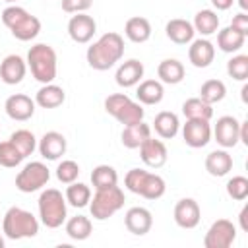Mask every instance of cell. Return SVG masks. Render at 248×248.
<instances>
[{
  "mask_svg": "<svg viewBox=\"0 0 248 248\" xmlns=\"http://www.w3.org/2000/svg\"><path fill=\"white\" fill-rule=\"evenodd\" d=\"M25 157L19 153V149L8 140V141H0V167L6 169H14L17 167Z\"/></svg>",
  "mask_w": 248,
  "mask_h": 248,
  "instance_id": "74e56055",
  "label": "cell"
},
{
  "mask_svg": "<svg viewBox=\"0 0 248 248\" xmlns=\"http://www.w3.org/2000/svg\"><path fill=\"white\" fill-rule=\"evenodd\" d=\"M227 194L229 198L236 202H244L248 198V178L246 176H232L227 182Z\"/></svg>",
  "mask_w": 248,
  "mask_h": 248,
  "instance_id": "60d3db41",
  "label": "cell"
},
{
  "mask_svg": "<svg viewBox=\"0 0 248 248\" xmlns=\"http://www.w3.org/2000/svg\"><path fill=\"white\" fill-rule=\"evenodd\" d=\"M136 97L140 105H159L165 97V87L159 79H143L138 83Z\"/></svg>",
  "mask_w": 248,
  "mask_h": 248,
  "instance_id": "7402d4cb",
  "label": "cell"
},
{
  "mask_svg": "<svg viewBox=\"0 0 248 248\" xmlns=\"http://www.w3.org/2000/svg\"><path fill=\"white\" fill-rule=\"evenodd\" d=\"M64 101H66V93L56 83H45L35 95V105H39L41 108H56Z\"/></svg>",
  "mask_w": 248,
  "mask_h": 248,
  "instance_id": "484cf974",
  "label": "cell"
},
{
  "mask_svg": "<svg viewBox=\"0 0 248 248\" xmlns=\"http://www.w3.org/2000/svg\"><path fill=\"white\" fill-rule=\"evenodd\" d=\"M149 136H151V126L141 120V122L130 124V126H124V130H122V134H120V140H122V145H124V147H128V149H138Z\"/></svg>",
  "mask_w": 248,
  "mask_h": 248,
  "instance_id": "d4e9b609",
  "label": "cell"
},
{
  "mask_svg": "<svg viewBox=\"0 0 248 248\" xmlns=\"http://www.w3.org/2000/svg\"><path fill=\"white\" fill-rule=\"evenodd\" d=\"M238 132H240V122L234 118V116H221L217 118L213 130H211V136L215 138V141L223 147V149H229V147H234L238 143Z\"/></svg>",
  "mask_w": 248,
  "mask_h": 248,
  "instance_id": "8fae6325",
  "label": "cell"
},
{
  "mask_svg": "<svg viewBox=\"0 0 248 248\" xmlns=\"http://www.w3.org/2000/svg\"><path fill=\"white\" fill-rule=\"evenodd\" d=\"M215 58V46L207 39H194L188 48V60L196 68H207Z\"/></svg>",
  "mask_w": 248,
  "mask_h": 248,
  "instance_id": "ffe728a7",
  "label": "cell"
},
{
  "mask_svg": "<svg viewBox=\"0 0 248 248\" xmlns=\"http://www.w3.org/2000/svg\"><path fill=\"white\" fill-rule=\"evenodd\" d=\"M93 6V0H62V10L66 14H81Z\"/></svg>",
  "mask_w": 248,
  "mask_h": 248,
  "instance_id": "7bdbcfd3",
  "label": "cell"
},
{
  "mask_svg": "<svg viewBox=\"0 0 248 248\" xmlns=\"http://www.w3.org/2000/svg\"><path fill=\"white\" fill-rule=\"evenodd\" d=\"M12 35L17 39V41H33L39 33H41V19L37 16H31L27 14L17 25H14L12 29Z\"/></svg>",
  "mask_w": 248,
  "mask_h": 248,
  "instance_id": "f546056e",
  "label": "cell"
},
{
  "mask_svg": "<svg viewBox=\"0 0 248 248\" xmlns=\"http://www.w3.org/2000/svg\"><path fill=\"white\" fill-rule=\"evenodd\" d=\"M182 138L188 147L200 149L205 147L211 141V124L209 120H200V118H186L182 124Z\"/></svg>",
  "mask_w": 248,
  "mask_h": 248,
  "instance_id": "30bf717a",
  "label": "cell"
},
{
  "mask_svg": "<svg viewBox=\"0 0 248 248\" xmlns=\"http://www.w3.org/2000/svg\"><path fill=\"white\" fill-rule=\"evenodd\" d=\"M238 6L242 8V12H246L248 10V0H238Z\"/></svg>",
  "mask_w": 248,
  "mask_h": 248,
  "instance_id": "681fc988",
  "label": "cell"
},
{
  "mask_svg": "<svg viewBox=\"0 0 248 248\" xmlns=\"http://www.w3.org/2000/svg\"><path fill=\"white\" fill-rule=\"evenodd\" d=\"M91 184L95 190H103V188H110L118 184V172L114 167L110 165H97L91 172Z\"/></svg>",
  "mask_w": 248,
  "mask_h": 248,
  "instance_id": "836d02e7",
  "label": "cell"
},
{
  "mask_svg": "<svg viewBox=\"0 0 248 248\" xmlns=\"http://www.w3.org/2000/svg\"><path fill=\"white\" fill-rule=\"evenodd\" d=\"M124 225L126 229L136 234V236H143L151 231L153 227V215L147 207H141V205H136V207H130L124 215Z\"/></svg>",
  "mask_w": 248,
  "mask_h": 248,
  "instance_id": "2e32d148",
  "label": "cell"
},
{
  "mask_svg": "<svg viewBox=\"0 0 248 248\" xmlns=\"http://www.w3.org/2000/svg\"><path fill=\"white\" fill-rule=\"evenodd\" d=\"M192 25H194V31L200 33V35H203V37L213 35L219 29V16L213 10H200L194 16Z\"/></svg>",
  "mask_w": 248,
  "mask_h": 248,
  "instance_id": "f1b7e54d",
  "label": "cell"
},
{
  "mask_svg": "<svg viewBox=\"0 0 248 248\" xmlns=\"http://www.w3.org/2000/svg\"><path fill=\"white\" fill-rule=\"evenodd\" d=\"M205 170L211 176L221 178L232 170V157L227 149H215L205 157Z\"/></svg>",
  "mask_w": 248,
  "mask_h": 248,
  "instance_id": "603a6c76",
  "label": "cell"
},
{
  "mask_svg": "<svg viewBox=\"0 0 248 248\" xmlns=\"http://www.w3.org/2000/svg\"><path fill=\"white\" fill-rule=\"evenodd\" d=\"M124 184L132 194H138L145 200H159L167 190L163 176L143 169H130L124 176Z\"/></svg>",
  "mask_w": 248,
  "mask_h": 248,
  "instance_id": "5b68a950",
  "label": "cell"
},
{
  "mask_svg": "<svg viewBox=\"0 0 248 248\" xmlns=\"http://www.w3.org/2000/svg\"><path fill=\"white\" fill-rule=\"evenodd\" d=\"M64 198H66V203H70L72 207H85L89 205V200H91V188L83 182H70Z\"/></svg>",
  "mask_w": 248,
  "mask_h": 248,
  "instance_id": "e575fe53",
  "label": "cell"
},
{
  "mask_svg": "<svg viewBox=\"0 0 248 248\" xmlns=\"http://www.w3.org/2000/svg\"><path fill=\"white\" fill-rule=\"evenodd\" d=\"M182 114L186 118H200V120H211L213 116V105L202 101L200 97L186 99L182 103Z\"/></svg>",
  "mask_w": 248,
  "mask_h": 248,
  "instance_id": "d6a6232c",
  "label": "cell"
},
{
  "mask_svg": "<svg viewBox=\"0 0 248 248\" xmlns=\"http://www.w3.org/2000/svg\"><path fill=\"white\" fill-rule=\"evenodd\" d=\"M105 110L116 118L120 124L124 126H130V124H136V122H141L143 120V108L138 101H132L128 95L124 93H112L105 99Z\"/></svg>",
  "mask_w": 248,
  "mask_h": 248,
  "instance_id": "52a82bcc",
  "label": "cell"
},
{
  "mask_svg": "<svg viewBox=\"0 0 248 248\" xmlns=\"http://www.w3.org/2000/svg\"><path fill=\"white\" fill-rule=\"evenodd\" d=\"M50 180V170L45 163L41 161H31L27 163L16 176V188L23 194H31L41 190L43 186H46V182Z\"/></svg>",
  "mask_w": 248,
  "mask_h": 248,
  "instance_id": "ba28073f",
  "label": "cell"
},
{
  "mask_svg": "<svg viewBox=\"0 0 248 248\" xmlns=\"http://www.w3.org/2000/svg\"><path fill=\"white\" fill-rule=\"evenodd\" d=\"M124 202H126V198L118 184L110 186V188L95 190L93 198L89 200L91 217L97 221H107L108 217H112L116 211H120L124 207Z\"/></svg>",
  "mask_w": 248,
  "mask_h": 248,
  "instance_id": "8992f818",
  "label": "cell"
},
{
  "mask_svg": "<svg viewBox=\"0 0 248 248\" xmlns=\"http://www.w3.org/2000/svg\"><path fill=\"white\" fill-rule=\"evenodd\" d=\"M225 95H227V85L221 79H207L200 87V99L209 103V105H215V103L223 101Z\"/></svg>",
  "mask_w": 248,
  "mask_h": 248,
  "instance_id": "d590c367",
  "label": "cell"
},
{
  "mask_svg": "<svg viewBox=\"0 0 248 248\" xmlns=\"http://www.w3.org/2000/svg\"><path fill=\"white\" fill-rule=\"evenodd\" d=\"M238 141L240 143H244V145H248V120H244V122H240V132H238Z\"/></svg>",
  "mask_w": 248,
  "mask_h": 248,
  "instance_id": "bcb514c9",
  "label": "cell"
},
{
  "mask_svg": "<svg viewBox=\"0 0 248 248\" xmlns=\"http://www.w3.org/2000/svg\"><path fill=\"white\" fill-rule=\"evenodd\" d=\"M138 149H140V157H141L143 165H147L149 169H159L167 163L169 151H167V145L161 140H155V138L149 136Z\"/></svg>",
  "mask_w": 248,
  "mask_h": 248,
  "instance_id": "9a60e30c",
  "label": "cell"
},
{
  "mask_svg": "<svg viewBox=\"0 0 248 248\" xmlns=\"http://www.w3.org/2000/svg\"><path fill=\"white\" fill-rule=\"evenodd\" d=\"M165 33H167V37H169L174 45H188V43L194 41V35H196L192 21L182 19V17H174V19L167 21Z\"/></svg>",
  "mask_w": 248,
  "mask_h": 248,
  "instance_id": "44dd1931",
  "label": "cell"
},
{
  "mask_svg": "<svg viewBox=\"0 0 248 248\" xmlns=\"http://www.w3.org/2000/svg\"><path fill=\"white\" fill-rule=\"evenodd\" d=\"M37 205H39L41 223L46 229H58V227H62V223H66L68 205H66V198L62 196L60 190H56V188L43 190Z\"/></svg>",
  "mask_w": 248,
  "mask_h": 248,
  "instance_id": "277c9868",
  "label": "cell"
},
{
  "mask_svg": "<svg viewBox=\"0 0 248 248\" xmlns=\"http://www.w3.org/2000/svg\"><path fill=\"white\" fill-rule=\"evenodd\" d=\"M124 35L128 37V41L132 43H145L151 37V23L147 17L141 16H134L126 21L124 25Z\"/></svg>",
  "mask_w": 248,
  "mask_h": 248,
  "instance_id": "83f0119b",
  "label": "cell"
},
{
  "mask_svg": "<svg viewBox=\"0 0 248 248\" xmlns=\"http://www.w3.org/2000/svg\"><path fill=\"white\" fill-rule=\"evenodd\" d=\"M79 176V165L72 159H64L62 163H58L56 167V178L62 182V184H70V182H76Z\"/></svg>",
  "mask_w": 248,
  "mask_h": 248,
  "instance_id": "ab89813d",
  "label": "cell"
},
{
  "mask_svg": "<svg viewBox=\"0 0 248 248\" xmlns=\"http://www.w3.org/2000/svg\"><path fill=\"white\" fill-rule=\"evenodd\" d=\"M4 246H6V240H4V236L0 234V248H4Z\"/></svg>",
  "mask_w": 248,
  "mask_h": 248,
  "instance_id": "f907efd6",
  "label": "cell"
},
{
  "mask_svg": "<svg viewBox=\"0 0 248 248\" xmlns=\"http://www.w3.org/2000/svg\"><path fill=\"white\" fill-rule=\"evenodd\" d=\"M27 66L39 83H52L58 70L56 50L46 43H37L27 52Z\"/></svg>",
  "mask_w": 248,
  "mask_h": 248,
  "instance_id": "7a4b0ae2",
  "label": "cell"
},
{
  "mask_svg": "<svg viewBox=\"0 0 248 248\" xmlns=\"http://www.w3.org/2000/svg\"><path fill=\"white\" fill-rule=\"evenodd\" d=\"M227 74L236 81H246L248 79V56L246 54L232 56L227 62Z\"/></svg>",
  "mask_w": 248,
  "mask_h": 248,
  "instance_id": "f35d334b",
  "label": "cell"
},
{
  "mask_svg": "<svg viewBox=\"0 0 248 248\" xmlns=\"http://www.w3.org/2000/svg\"><path fill=\"white\" fill-rule=\"evenodd\" d=\"M236 238V227L229 219H217L211 223L203 236L205 248H229Z\"/></svg>",
  "mask_w": 248,
  "mask_h": 248,
  "instance_id": "9c48e42d",
  "label": "cell"
},
{
  "mask_svg": "<svg viewBox=\"0 0 248 248\" xmlns=\"http://www.w3.org/2000/svg\"><path fill=\"white\" fill-rule=\"evenodd\" d=\"M10 141L19 149V153L23 155V157H29L33 151H35V147H37V138L33 136V132H29V130H16L12 136H10Z\"/></svg>",
  "mask_w": 248,
  "mask_h": 248,
  "instance_id": "8d00e7d4",
  "label": "cell"
},
{
  "mask_svg": "<svg viewBox=\"0 0 248 248\" xmlns=\"http://www.w3.org/2000/svg\"><path fill=\"white\" fill-rule=\"evenodd\" d=\"M174 223L180 229H196L202 219L200 203L194 198H182L174 205Z\"/></svg>",
  "mask_w": 248,
  "mask_h": 248,
  "instance_id": "4fadbf2b",
  "label": "cell"
},
{
  "mask_svg": "<svg viewBox=\"0 0 248 248\" xmlns=\"http://www.w3.org/2000/svg\"><path fill=\"white\" fill-rule=\"evenodd\" d=\"M153 130H155V134H157L159 138L170 140V138H174V136L178 134V130H180V120H178V116H176L174 112H170V110H161V112L155 116V120H153Z\"/></svg>",
  "mask_w": 248,
  "mask_h": 248,
  "instance_id": "4316f807",
  "label": "cell"
},
{
  "mask_svg": "<svg viewBox=\"0 0 248 248\" xmlns=\"http://www.w3.org/2000/svg\"><path fill=\"white\" fill-rule=\"evenodd\" d=\"M238 223H240V229L244 232H248V205H244L238 213Z\"/></svg>",
  "mask_w": 248,
  "mask_h": 248,
  "instance_id": "f6af8a7d",
  "label": "cell"
},
{
  "mask_svg": "<svg viewBox=\"0 0 248 248\" xmlns=\"http://www.w3.org/2000/svg\"><path fill=\"white\" fill-rule=\"evenodd\" d=\"M143 72H145L143 64H141L140 60H136V58H130V60H124V62L116 68L114 79H116V83H118L120 87H124V89H126V87H134V85H138V83L141 81Z\"/></svg>",
  "mask_w": 248,
  "mask_h": 248,
  "instance_id": "d6986e66",
  "label": "cell"
},
{
  "mask_svg": "<svg viewBox=\"0 0 248 248\" xmlns=\"http://www.w3.org/2000/svg\"><path fill=\"white\" fill-rule=\"evenodd\" d=\"M232 2L234 0H211V4H213L215 10H229L232 6Z\"/></svg>",
  "mask_w": 248,
  "mask_h": 248,
  "instance_id": "7dc6e473",
  "label": "cell"
},
{
  "mask_svg": "<svg viewBox=\"0 0 248 248\" xmlns=\"http://www.w3.org/2000/svg\"><path fill=\"white\" fill-rule=\"evenodd\" d=\"M4 110L12 120L17 122H25L35 114V101L29 95L23 93H14L6 99L4 103Z\"/></svg>",
  "mask_w": 248,
  "mask_h": 248,
  "instance_id": "5bb4252c",
  "label": "cell"
},
{
  "mask_svg": "<svg viewBox=\"0 0 248 248\" xmlns=\"http://www.w3.org/2000/svg\"><path fill=\"white\" fill-rule=\"evenodd\" d=\"M4 2H8V4H14V2H17V0H4Z\"/></svg>",
  "mask_w": 248,
  "mask_h": 248,
  "instance_id": "816d5d0a",
  "label": "cell"
},
{
  "mask_svg": "<svg viewBox=\"0 0 248 248\" xmlns=\"http://www.w3.org/2000/svg\"><path fill=\"white\" fill-rule=\"evenodd\" d=\"M27 14H29V12H27L25 8H21V6H17V4H12V6H8V8L2 12V23H4L8 29H12V27L17 25Z\"/></svg>",
  "mask_w": 248,
  "mask_h": 248,
  "instance_id": "b9f144b4",
  "label": "cell"
},
{
  "mask_svg": "<svg viewBox=\"0 0 248 248\" xmlns=\"http://www.w3.org/2000/svg\"><path fill=\"white\" fill-rule=\"evenodd\" d=\"M27 72V62L19 54H8L0 62V79L6 85H17L25 78Z\"/></svg>",
  "mask_w": 248,
  "mask_h": 248,
  "instance_id": "e0dca14e",
  "label": "cell"
},
{
  "mask_svg": "<svg viewBox=\"0 0 248 248\" xmlns=\"http://www.w3.org/2000/svg\"><path fill=\"white\" fill-rule=\"evenodd\" d=\"M93 232V223L85 215H76L66 221V234L72 240H85Z\"/></svg>",
  "mask_w": 248,
  "mask_h": 248,
  "instance_id": "1f68e13d",
  "label": "cell"
},
{
  "mask_svg": "<svg viewBox=\"0 0 248 248\" xmlns=\"http://www.w3.org/2000/svg\"><path fill=\"white\" fill-rule=\"evenodd\" d=\"M122 56H124V39L120 33L114 31L101 35L85 52L87 64L97 72H105L112 68L116 62H120Z\"/></svg>",
  "mask_w": 248,
  "mask_h": 248,
  "instance_id": "6da1fadb",
  "label": "cell"
},
{
  "mask_svg": "<svg viewBox=\"0 0 248 248\" xmlns=\"http://www.w3.org/2000/svg\"><path fill=\"white\" fill-rule=\"evenodd\" d=\"M240 93H242V101H244V103H246V101H248V95H246V93H248V85H244V87H242V91H240Z\"/></svg>",
  "mask_w": 248,
  "mask_h": 248,
  "instance_id": "c3c4849f",
  "label": "cell"
},
{
  "mask_svg": "<svg viewBox=\"0 0 248 248\" xmlns=\"http://www.w3.org/2000/svg\"><path fill=\"white\" fill-rule=\"evenodd\" d=\"M97 33V21L87 16L85 12L81 14H74L68 21V35L74 43H79V45H85L93 39V35Z\"/></svg>",
  "mask_w": 248,
  "mask_h": 248,
  "instance_id": "7c38bea8",
  "label": "cell"
},
{
  "mask_svg": "<svg viewBox=\"0 0 248 248\" xmlns=\"http://www.w3.org/2000/svg\"><path fill=\"white\" fill-rule=\"evenodd\" d=\"M37 147H39V153H41L43 159H46V161H58L66 153V138L60 132H54L52 130V132H46L39 140Z\"/></svg>",
  "mask_w": 248,
  "mask_h": 248,
  "instance_id": "ac0fdd59",
  "label": "cell"
},
{
  "mask_svg": "<svg viewBox=\"0 0 248 248\" xmlns=\"http://www.w3.org/2000/svg\"><path fill=\"white\" fill-rule=\"evenodd\" d=\"M2 232L10 240H21V238H33L39 232V219L21 207H10L4 213L2 219Z\"/></svg>",
  "mask_w": 248,
  "mask_h": 248,
  "instance_id": "3957f363",
  "label": "cell"
},
{
  "mask_svg": "<svg viewBox=\"0 0 248 248\" xmlns=\"http://www.w3.org/2000/svg\"><path fill=\"white\" fill-rule=\"evenodd\" d=\"M184 64L176 58H165L159 62L157 66V76H159V81L161 83H169V85H176L184 79Z\"/></svg>",
  "mask_w": 248,
  "mask_h": 248,
  "instance_id": "cb8c5ba5",
  "label": "cell"
},
{
  "mask_svg": "<svg viewBox=\"0 0 248 248\" xmlns=\"http://www.w3.org/2000/svg\"><path fill=\"white\" fill-rule=\"evenodd\" d=\"M231 27L246 37V35H248V14H246V12L236 14V16L232 17V21H231Z\"/></svg>",
  "mask_w": 248,
  "mask_h": 248,
  "instance_id": "ee69618b",
  "label": "cell"
},
{
  "mask_svg": "<svg viewBox=\"0 0 248 248\" xmlns=\"http://www.w3.org/2000/svg\"><path fill=\"white\" fill-rule=\"evenodd\" d=\"M244 41H246V37L242 35V33H238V31H234L231 25L229 27H225V29H221L219 33H217V46L223 50V52H238L242 46H244Z\"/></svg>",
  "mask_w": 248,
  "mask_h": 248,
  "instance_id": "4dcf8cb0",
  "label": "cell"
}]
</instances>
